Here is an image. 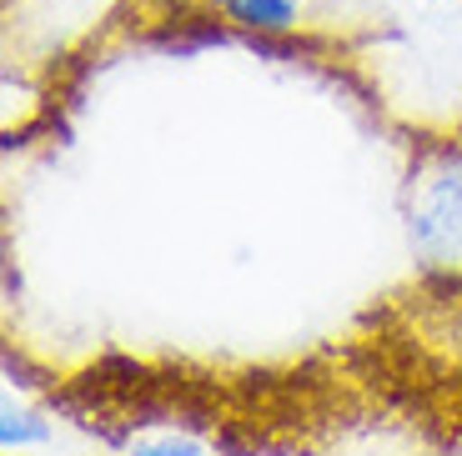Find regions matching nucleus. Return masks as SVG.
I'll list each match as a JSON object with an SVG mask.
<instances>
[{
  "instance_id": "1",
  "label": "nucleus",
  "mask_w": 462,
  "mask_h": 456,
  "mask_svg": "<svg viewBox=\"0 0 462 456\" xmlns=\"http://www.w3.org/2000/svg\"><path fill=\"white\" fill-rule=\"evenodd\" d=\"M407 246L432 271H462V146L428 156L407 181Z\"/></svg>"
},
{
  "instance_id": "2",
  "label": "nucleus",
  "mask_w": 462,
  "mask_h": 456,
  "mask_svg": "<svg viewBox=\"0 0 462 456\" xmlns=\"http://www.w3.org/2000/svg\"><path fill=\"white\" fill-rule=\"evenodd\" d=\"M211 11L252 35H287L301 21V0H211Z\"/></svg>"
},
{
  "instance_id": "3",
  "label": "nucleus",
  "mask_w": 462,
  "mask_h": 456,
  "mask_svg": "<svg viewBox=\"0 0 462 456\" xmlns=\"http://www.w3.org/2000/svg\"><path fill=\"white\" fill-rule=\"evenodd\" d=\"M51 442V422H41L31 406H21L15 397L0 401V446H5V456H21L31 451V446H46Z\"/></svg>"
},
{
  "instance_id": "4",
  "label": "nucleus",
  "mask_w": 462,
  "mask_h": 456,
  "mask_svg": "<svg viewBox=\"0 0 462 456\" xmlns=\"http://www.w3.org/2000/svg\"><path fill=\"white\" fill-rule=\"evenodd\" d=\"M126 456H201V442L186 432H146L126 446Z\"/></svg>"
}]
</instances>
